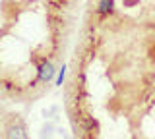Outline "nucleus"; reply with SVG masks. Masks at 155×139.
<instances>
[{"label": "nucleus", "mask_w": 155, "mask_h": 139, "mask_svg": "<svg viewBox=\"0 0 155 139\" xmlns=\"http://www.w3.org/2000/svg\"><path fill=\"white\" fill-rule=\"evenodd\" d=\"M4 139H27V131H25V124L19 118H14L12 122L6 126L4 131Z\"/></svg>", "instance_id": "nucleus-1"}, {"label": "nucleus", "mask_w": 155, "mask_h": 139, "mask_svg": "<svg viewBox=\"0 0 155 139\" xmlns=\"http://www.w3.org/2000/svg\"><path fill=\"white\" fill-rule=\"evenodd\" d=\"M37 74H39V81H43V83H48V81L54 77L56 70H54V66H52L51 60H43L41 64H39Z\"/></svg>", "instance_id": "nucleus-2"}, {"label": "nucleus", "mask_w": 155, "mask_h": 139, "mask_svg": "<svg viewBox=\"0 0 155 139\" xmlns=\"http://www.w3.org/2000/svg\"><path fill=\"white\" fill-rule=\"evenodd\" d=\"M97 14L99 16H110V14H114V0H99Z\"/></svg>", "instance_id": "nucleus-3"}, {"label": "nucleus", "mask_w": 155, "mask_h": 139, "mask_svg": "<svg viewBox=\"0 0 155 139\" xmlns=\"http://www.w3.org/2000/svg\"><path fill=\"white\" fill-rule=\"evenodd\" d=\"M62 79H64V66H62L60 74H58V79H56V85H62Z\"/></svg>", "instance_id": "nucleus-4"}]
</instances>
